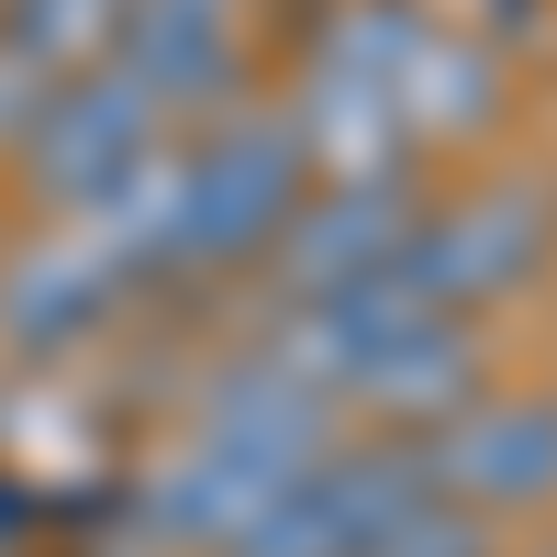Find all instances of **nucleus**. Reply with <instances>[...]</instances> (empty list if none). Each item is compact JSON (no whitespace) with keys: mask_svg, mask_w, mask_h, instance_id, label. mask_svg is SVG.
<instances>
[{"mask_svg":"<svg viewBox=\"0 0 557 557\" xmlns=\"http://www.w3.org/2000/svg\"><path fill=\"white\" fill-rule=\"evenodd\" d=\"M535 23H557V0H469V34L491 45V57H502V67H524V57H535V45H546Z\"/></svg>","mask_w":557,"mask_h":557,"instance_id":"2eb2a0df","label":"nucleus"},{"mask_svg":"<svg viewBox=\"0 0 557 557\" xmlns=\"http://www.w3.org/2000/svg\"><path fill=\"white\" fill-rule=\"evenodd\" d=\"M546 268H557V178H469V190L424 201L401 246V278L457 323L524 301Z\"/></svg>","mask_w":557,"mask_h":557,"instance_id":"20e7f679","label":"nucleus"},{"mask_svg":"<svg viewBox=\"0 0 557 557\" xmlns=\"http://www.w3.org/2000/svg\"><path fill=\"white\" fill-rule=\"evenodd\" d=\"M312 134L290 112H223L201 134H178V146L157 157V178L134 190L112 223H89L134 290H157V278H235V268H268V246L290 235V212L312 190Z\"/></svg>","mask_w":557,"mask_h":557,"instance_id":"f257e3e1","label":"nucleus"},{"mask_svg":"<svg viewBox=\"0 0 557 557\" xmlns=\"http://www.w3.org/2000/svg\"><path fill=\"white\" fill-rule=\"evenodd\" d=\"M278 346H290L323 391H335V412L357 435H435L457 401L491 391V357H480V323L435 312L412 278H357V290L335 301H301L268 323Z\"/></svg>","mask_w":557,"mask_h":557,"instance_id":"f03ea898","label":"nucleus"},{"mask_svg":"<svg viewBox=\"0 0 557 557\" xmlns=\"http://www.w3.org/2000/svg\"><path fill=\"white\" fill-rule=\"evenodd\" d=\"M412 457H424V491L457 502L469 524H535L557 513V380L535 391H480V401H457L435 435H412Z\"/></svg>","mask_w":557,"mask_h":557,"instance_id":"423d86ee","label":"nucleus"},{"mask_svg":"<svg viewBox=\"0 0 557 557\" xmlns=\"http://www.w3.org/2000/svg\"><path fill=\"white\" fill-rule=\"evenodd\" d=\"M112 23H123V0H0V34L34 45L45 67H101Z\"/></svg>","mask_w":557,"mask_h":557,"instance_id":"f8f14e48","label":"nucleus"},{"mask_svg":"<svg viewBox=\"0 0 557 557\" xmlns=\"http://www.w3.org/2000/svg\"><path fill=\"white\" fill-rule=\"evenodd\" d=\"M546 557H557V546H546Z\"/></svg>","mask_w":557,"mask_h":557,"instance_id":"f3484780","label":"nucleus"},{"mask_svg":"<svg viewBox=\"0 0 557 557\" xmlns=\"http://www.w3.org/2000/svg\"><path fill=\"white\" fill-rule=\"evenodd\" d=\"M502 112H513V67H502L469 23H435L412 45L401 89H391V123H401L412 157L424 146H480V134H502Z\"/></svg>","mask_w":557,"mask_h":557,"instance_id":"9b49d317","label":"nucleus"},{"mask_svg":"<svg viewBox=\"0 0 557 557\" xmlns=\"http://www.w3.org/2000/svg\"><path fill=\"white\" fill-rule=\"evenodd\" d=\"M212 12H235V0H212Z\"/></svg>","mask_w":557,"mask_h":557,"instance_id":"dca6fc26","label":"nucleus"},{"mask_svg":"<svg viewBox=\"0 0 557 557\" xmlns=\"http://www.w3.org/2000/svg\"><path fill=\"white\" fill-rule=\"evenodd\" d=\"M168 146H178L168 112L101 57V67H67L57 89H45L34 134L12 146V178H23V201H34L45 223H112V212L157 178Z\"/></svg>","mask_w":557,"mask_h":557,"instance_id":"7ed1b4c3","label":"nucleus"},{"mask_svg":"<svg viewBox=\"0 0 557 557\" xmlns=\"http://www.w3.org/2000/svg\"><path fill=\"white\" fill-rule=\"evenodd\" d=\"M134 301L123 257L89 235V223H45L23 257H0V346L12 357H78L101 346Z\"/></svg>","mask_w":557,"mask_h":557,"instance_id":"1a4fd4ad","label":"nucleus"},{"mask_svg":"<svg viewBox=\"0 0 557 557\" xmlns=\"http://www.w3.org/2000/svg\"><path fill=\"white\" fill-rule=\"evenodd\" d=\"M112 67L168 112V134H201L257 101V57H246L235 12H212V0H123Z\"/></svg>","mask_w":557,"mask_h":557,"instance_id":"6e6552de","label":"nucleus"},{"mask_svg":"<svg viewBox=\"0 0 557 557\" xmlns=\"http://www.w3.org/2000/svg\"><path fill=\"white\" fill-rule=\"evenodd\" d=\"M57 78H67V67H45L34 45H12V34H0V157H12L23 134H34V112H45V89H57Z\"/></svg>","mask_w":557,"mask_h":557,"instance_id":"ddd939ff","label":"nucleus"},{"mask_svg":"<svg viewBox=\"0 0 557 557\" xmlns=\"http://www.w3.org/2000/svg\"><path fill=\"white\" fill-rule=\"evenodd\" d=\"M380 557H502V535H491V524H469L457 502H424V513H412Z\"/></svg>","mask_w":557,"mask_h":557,"instance_id":"4468645a","label":"nucleus"},{"mask_svg":"<svg viewBox=\"0 0 557 557\" xmlns=\"http://www.w3.org/2000/svg\"><path fill=\"white\" fill-rule=\"evenodd\" d=\"M424 168L391 157V168H335V178H312L301 212H290V235L268 246V278H278V312H301V301H335L357 290V278H391L401 246H412V223H424Z\"/></svg>","mask_w":557,"mask_h":557,"instance_id":"0eeeda50","label":"nucleus"},{"mask_svg":"<svg viewBox=\"0 0 557 557\" xmlns=\"http://www.w3.org/2000/svg\"><path fill=\"white\" fill-rule=\"evenodd\" d=\"M290 491V480H268V469H246L235 446H212V435H178L168 457H157V480H146V535L168 546V557H223L268 502Z\"/></svg>","mask_w":557,"mask_h":557,"instance_id":"9d476101","label":"nucleus"},{"mask_svg":"<svg viewBox=\"0 0 557 557\" xmlns=\"http://www.w3.org/2000/svg\"><path fill=\"white\" fill-rule=\"evenodd\" d=\"M424 502L435 491H424L412 435H346V446H323L223 557H380Z\"/></svg>","mask_w":557,"mask_h":557,"instance_id":"39448f33","label":"nucleus"}]
</instances>
